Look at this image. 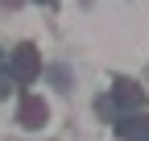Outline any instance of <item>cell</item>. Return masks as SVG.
<instances>
[{"instance_id": "6da1fadb", "label": "cell", "mask_w": 149, "mask_h": 141, "mask_svg": "<svg viewBox=\"0 0 149 141\" xmlns=\"http://www.w3.org/2000/svg\"><path fill=\"white\" fill-rule=\"evenodd\" d=\"M8 70H13V79H17V83H33V79H37V70H42V54H37V46H33V42H21V46L13 50Z\"/></svg>"}, {"instance_id": "7a4b0ae2", "label": "cell", "mask_w": 149, "mask_h": 141, "mask_svg": "<svg viewBox=\"0 0 149 141\" xmlns=\"http://www.w3.org/2000/svg\"><path fill=\"white\" fill-rule=\"evenodd\" d=\"M112 104H116L120 112H141V108H145V91H141L133 79H116V87H112Z\"/></svg>"}, {"instance_id": "3957f363", "label": "cell", "mask_w": 149, "mask_h": 141, "mask_svg": "<svg viewBox=\"0 0 149 141\" xmlns=\"http://www.w3.org/2000/svg\"><path fill=\"white\" fill-rule=\"evenodd\" d=\"M17 120H21L25 129H42L46 120H50L46 100H42V96H25V100H21V108H17Z\"/></svg>"}, {"instance_id": "277c9868", "label": "cell", "mask_w": 149, "mask_h": 141, "mask_svg": "<svg viewBox=\"0 0 149 141\" xmlns=\"http://www.w3.org/2000/svg\"><path fill=\"white\" fill-rule=\"evenodd\" d=\"M116 133L124 141H149V116L145 112H124L116 120Z\"/></svg>"}, {"instance_id": "5b68a950", "label": "cell", "mask_w": 149, "mask_h": 141, "mask_svg": "<svg viewBox=\"0 0 149 141\" xmlns=\"http://www.w3.org/2000/svg\"><path fill=\"white\" fill-rule=\"evenodd\" d=\"M8 83H17V79H13V70H8V66H0V96H8Z\"/></svg>"}, {"instance_id": "8992f818", "label": "cell", "mask_w": 149, "mask_h": 141, "mask_svg": "<svg viewBox=\"0 0 149 141\" xmlns=\"http://www.w3.org/2000/svg\"><path fill=\"white\" fill-rule=\"evenodd\" d=\"M42 4H54V0H42Z\"/></svg>"}]
</instances>
